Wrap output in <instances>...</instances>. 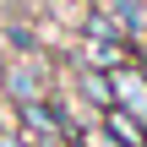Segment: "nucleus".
<instances>
[{"label":"nucleus","mask_w":147,"mask_h":147,"mask_svg":"<svg viewBox=\"0 0 147 147\" xmlns=\"http://www.w3.org/2000/svg\"><path fill=\"white\" fill-rule=\"evenodd\" d=\"M71 98L82 104V115H87V125L115 104V82H109V71H87V65H76L71 71Z\"/></svg>","instance_id":"f257e3e1"},{"label":"nucleus","mask_w":147,"mask_h":147,"mask_svg":"<svg viewBox=\"0 0 147 147\" xmlns=\"http://www.w3.org/2000/svg\"><path fill=\"white\" fill-rule=\"evenodd\" d=\"M76 65H87V71H120L125 60H131V44L125 38H82L76 33Z\"/></svg>","instance_id":"f03ea898"},{"label":"nucleus","mask_w":147,"mask_h":147,"mask_svg":"<svg viewBox=\"0 0 147 147\" xmlns=\"http://www.w3.org/2000/svg\"><path fill=\"white\" fill-rule=\"evenodd\" d=\"M109 82H115V109L136 115V120L147 125V76L136 71V60H125L120 71H109Z\"/></svg>","instance_id":"7ed1b4c3"},{"label":"nucleus","mask_w":147,"mask_h":147,"mask_svg":"<svg viewBox=\"0 0 147 147\" xmlns=\"http://www.w3.org/2000/svg\"><path fill=\"white\" fill-rule=\"evenodd\" d=\"M44 38H38V16H5L0 22V55H38Z\"/></svg>","instance_id":"20e7f679"},{"label":"nucleus","mask_w":147,"mask_h":147,"mask_svg":"<svg viewBox=\"0 0 147 147\" xmlns=\"http://www.w3.org/2000/svg\"><path fill=\"white\" fill-rule=\"evenodd\" d=\"M98 125H104V131H109V136H115L120 147H147V125L136 120V115H125V109H115V104H109V109L98 115Z\"/></svg>","instance_id":"39448f33"},{"label":"nucleus","mask_w":147,"mask_h":147,"mask_svg":"<svg viewBox=\"0 0 147 147\" xmlns=\"http://www.w3.org/2000/svg\"><path fill=\"white\" fill-rule=\"evenodd\" d=\"M76 147H120V142H115V136H109V131H104V125L93 120V125H82V136H76Z\"/></svg>","instance_id":"423d86ee"},{"label":"nucleus","mask_w":147,"mask_h":147,"mask_svg":"<svg viewBox=\"0 0 147 147\" xmlns=\"http://www.w3.org/2000/svg\"><path fill=\"white\" fill-rule=\"evenodd\" d=\"M5 131H16V109H11V104L0 98V136H5Z\"/></svg>","instance_id":"0eeeda50"}]
</instances>
